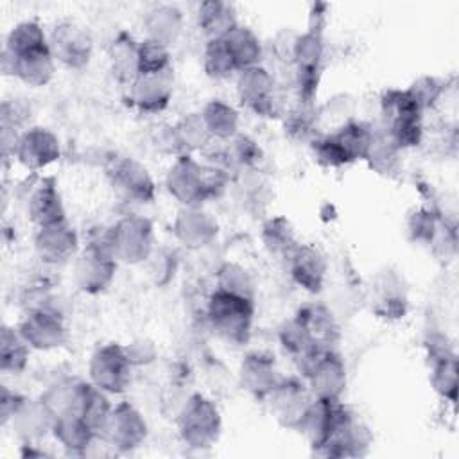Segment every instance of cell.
<instances>
[{
    "mask_svg": "<svg viewBox=\"0 0 459 459\" xmlns=\"http://www.w3.org/2000/svg\"><path fill=\"white\" fill-rule=\"evenodd\" d=\"M206 319L219 339L231 346H242L253 332L255 299L215 289L208 298Z\"/></svg>",
    "mask_w": 459,
    "mask_h": 459,
    "instance_id": "obj_1",
    "label": "cell"
},
{
    "mask_svg": "<svg viewBox=\"0 0 459 459\" xmlns=\"http://www.w3.org/2000/svg\"><path fill=\"white\" fill-rule=\"evenodd\" d=\"M179 439L194 450L212 448L222 432V418L213 400L201 393L188 394L176 414Z\"/></svg>",
    "mask_w": 459,
    "mask_h": 459,
    "instance_id": "obj_2",
    "label": "cell"
},
{
    "mask_svg": "<svg viewBox=\"0 0 459 459\" xmlns=\"http://www.w3.org/2000/svg\"><path fill=\"white\" fill-rule=\"evenodd\" d=\"M382 127L393 136L402 151L416 147L423 140V108L405 90H385L380 99Z\"/></svg>",
    "mask_w": 459,
    "mask_h": 459,
    "instance_id": "obj_3",
    "label": "cell"
},
{
    "mask_svg": "<svg viewBox=\"0 0 459 459\" xmlns=\"http://www.w3.org/2000/svg\"><path fill=\"white\" fill-rule=\"evenodd\" d=\"M299 377L317 400L339 402L348 385L344 359L337 350H314L296 362Z\"/></svg>",
    "mask_w": 459,
    "mask_h": 459,
    "instance_id": "obj_4",
    "label": "cell"
},
{
    "mask_svg": "<svg viewBox=\"0 0 459 459\" xmlns=\"http://www.w3.org/2000/svg\"><path fill=\"white\" fill-rule=\"evenodd\" d=\"M117 265L118 262L108 246V228H104V231L91 237L90 242L75 256V285L86 294H100L113 283Z\"/></svg>",
    "mask_w": 459,
    "mask_h": 459,
    "instance_id": "obj_5",
    "label": "cell"
},
{
    "mask_svg": "<svg viewBox=\"0 0 459 459\" xmlns=\"http://www.w3.org/2000/svg\"><path fill=\"white\" fill-rule=\"evenodd\" d=\"M369 429L341 402L325 437L312 446L323 457H359L371 446Z\"/></svg>",
    "mask_w": 459,
    "mask_h": 459,
    "instance_id": "obj_6",
    "label": "cell"
},
{
    "mask_svg": "<svg viewBox=\"0 0 459 459\" xmlns=\"http://www.w3.org/2000/svg\"><path fill=\"white\" fill-rule=\"evenodd\" d=\"M108 246L117 262L142 264L154 249V226L143 215H126L108 228Z\"/></svg>",
    "mask_w": 459,
    "mask_h": 459,
    "instance_id": "obj_7",
    "label": "cell"
},
{
    "mask_svg": "<svg viewBox=\"0 0 459 459\" xmlns=\"http://www.w3.org/2000/svg\"><path fill=\"white\" fill-rule=\"evenodd\" d=\"M323 32L307 29L303 34L296 36L290 65L294 66V82L301 104H314L323 70Z\"/></svg>",
    "mask_w": 459,
    "mask_h": 459,
    "instance_id": "obj_8",
    "label": "cell"
},
{
    "mask_svg": "<svg viewBox=\"0 0 459 459\" xmlns=\"http://www.w3.org/2000/svg\"><path fill=\"white\" fill-rule=\"evenodd\" d=\"M366 303L373 316L398 321L409 312V289L403 276L391 269L377 271L366 287Z\"/></svg>",
    "mask_w": 459,
    "mask_h": 459,
    "instance_id": "obj_9",
    "label": "cell"
},
{
    "mask_svg": "<svg viewBox=\"0 0 459 459\" xmlns=\"http://www.w3.org/2000/svg\"><path fill=\"white\" fill-rule=\"evenodd\" d=\"M133 362L124 344L108 342L99 346L88 362L90 382L108 394H122L133 377Z\"/></svg>",
    "mask_w": 459,
    "mask_h": 459,
    "instance_id": "obj_10",
    "label": "cell"
},
{
    "mask_svg": "<svg viewBox=\"0 0 459 459\" xmlns=\"http://www.w3.org/2000/svg\"><path fill=\"white\" fill-rule=\"evenodd\" d=\"M264 402L281 427L298 430L314 402V394L301 377H281Z\"/></svg>",
    "mask_w": 459,
    "mask_h": 459,
    "instance_id": "obj_11",
    "label": "cell"
},
{
    "mask_svg": "<svg viewBox=\"0 0 459 459\" xmlns=\"http://www.w3.org/2000/svg\"><path fill=\"white\" fill-rule=\"evenodd\" d=\"M48 47L56 63L70 70H82L93 56L91 32L75 20L57 22L48 32Z\"/></svg>",
    "mask_w": 459,
    "mask_h": 459,
    "instance_id": "obj_12",
    "label": "cell"
},
{
    "mask_svg": "<svg viewBox=\"0 0 459 459\" xmlns=\"http://www.w3.org/2000/svg\"><path fill=\"white\" fill-rule=\"evenodd\" d=\"M113 192L134 204H149L156 197V183L149 169L134 158H117L108 169Z\"/></svg>",
    "mask_w": 459,
    "mask_h": 459,
    "instance_id": "obj_13",
    "label": "cell"
},
{
    "mask_svg": "<svg viewBox=\"0 0 459 459\" xmlns=\"http://www.w3.org/2000/svg\"><path fill=\"white\" fill-rule=\"evenodd\" d=\"M149 427L143 414L131 402L113 405L109 418L100 430L104 441L117 452H133L147 439Z\"/></svg>",
    "mask_w": 459,
    "mask_h": 459,
    "instance_id": "obj_14",
    "label": "cell"
},
{
    "mask_svg": "<svg viewBox=\"0 0 459 459\" xmlns=\"http://www.w3.org/2000/svg\"><path fill=\"white\" fill-rule=\"evenodd\" d=\"M32 350L50 351L63 346L68 339V328L63 316L50 307L30 308L16 326Z\"/></svg>",
    "mask_w": 459,
    "mask_h": 459,
    "instance_id": "obj_15",
    "label": "cell"
},
{
    "mask_svg": "<svg viewBox=\"0 0 459 459\" xmlns=\"http://www.w3.org/2000/svg\"><path fill=\"white\" fill-rule=\"evenodd\" d=\"M165 188L181 204V208L203 206V203L208 201L203 163H199L192 154L174 158L165 174Z\"/></svg>",
    "mask_w": 459,
    "mask_h": 459,
    "instance_id": "obj_16",
    "label": "cell"
},
{
    "mask_svg": "<svg viewBox=\"0 0 459 459\" xmlns=\"http://www.w3.org/2000/svg\"><path fill=\"white\" fill-rule=\"evenodd\" d=\"M425 348H427V355H429V362H430V385L434 389V393L450 402L455 403L457 400V355L455 351L450 348L446 337L443 333H432L429 335V339L425 341Z\"/></svg>",
    "mask_w": 459,
    "mask_h": 459,
    "instance_id": "obj_17",
    "label": "cell"
},
{
    "mask_svg": "<svg viewBox=\"0 0 459 459\" xmlns=\"http://www.w3.org/2000/svg\"><path fill=\"white\" fill-rule=\"evenodd\" d=\"M237 97L242 106L260 117L276 113V82L273 74L262 66H249L237 74Z\"/></svg>",
    "mask_w": 459,
    "mask_h": 459,
    "instance_id": "obj_18",
    "label": "cell"
},
{
    "mask_svg": "<svg viewBox=\"0 0 459 459\" xmlns=\"http://www.w3.org/2000/svg\"><path fill=\"white\" fill-rule=\"evenodd\" d=\"M61 156L59 138L47 127L30 126L25 127L16 138L14 158L27 170H43Z\"/></svg>",
    "mask_w": 459,
    "mask_h": 459,
    "instance_id": "obj_19",
    "label": "cell"
},
{
    "mask_svg": "<svg viewBox=\"0 0 459 459\" xmlns=\"http://www.w3.org/2000/svg\"><path fill=\"white\" fill-rule=\"evenodd\" d=\"M34 251L38 258L47 265H65L74 260L79 247V235L75 228L66 221L36 228Z\"/></svg>",
    "mask_w": 459,
    "mask_h": 459,
    "instance_id": "obj_20",
    "label": "cell"
},
{
    "mask_svg": "<svg viewBox=\"0 0 459 459\" xmlns=\"http://www.w3.org/2000/svg\"><path fill=\"white\" fill-rule=\"evenodd\" d=\"M174 93V70L138 74L127 86V100L142 113H161Z\"/></svg>",
    "mask_w": 459,
    "mask_h": 459,
    "instance_id": "obj_21",
    "label": "cell"
},
{
    "mask_svg": "<svg viewBox=\"0 0 459 459\" xmlns=\"http://www.w3.org/2000/svg\"><path fill=\"white\" fill-rule=\"evenodd\" d=\"M285 264L292 281L299 289L310 294H317L323 290L328 273V262L319 247L299 242L285 258Z\"/></svg>",
    "mask_w": 459,
    "mask_h": 459,
    "instance_id": "obj_22",
    "label": "cell"
},
{
    "mask_svg": "<svg viewBox=\"0 0 459 459\" xmlns=\"http://www.w3.org/2000/svg\"><path fill=\"white\" fill-rule=\"evenodd\" d=\"M172 233L186 249H203L217 238L219 222L203 206H186L176 213Z\"/></svg>",
    "mask_w": 459,
    "mask_h": 459,
    "instance_id": "obj_23",
    "label": "cell"
},
{
    "mask_svg": "<svg viewBox=\"0 0 459 459\" xmlns=\"http://www.w3.org/2000/svg\"><path fill=\"white\" fill-rule=\"evenodd\" d=\"M56 66L57 63L50 47L23 56H13L7 50H2V72L32 88L47 86L56 75Z\"/></svg>",
    "mask_w": 459,
    "mask_h": 459,
    "instance_id": "obj_24",
    "label": "cell"
},
{
    "mask_svg": "<svg viewBox=\"0 0 459 459\" xmlns=\"http://www.w3.org/2000/svg\"><path fill=\"white\" fill-rule=\"evenodd\" d=\"M281 380L278 364L271 353L249 351L238 366L240 387L256 400H265Z\"/></svg>",
    "mask_w": 459,
    "mask_h": 459,
    "instance_id": "obj_25",
    "label": "cell"
},
{
    "mask_svg": "<svg viewBox=\"0 0 459 459\" xmlns=\"http://www.w3.org/2000/svg\"><path fill=\"white\" fill-rule=\"evenodd\" d=\"M294 317L301 323L312 344L319 350H335L341 341V326L333 312L323 303L303 305Z\"/></svg>",
    "mask_w": 459,
    "mask_h": 459,
    "instance_id": "obj_26",
    "label": "cell"
},
{
    "mask_svg": "<svg viewBox=\"0 0 459 459\" xmlns=\"http://www.w3.org/2000/svg\"><path fill=\"white\" fill-rule=\"evenodd\" d=\"M27 217L36 228L66 221V210L54 178H43L27 199Z\"/></svg>",
    "mask_w": 459,
    "mask_h": 459,
    "instance_id": "obj_27",
    "label": "cell"
},
{
    "mask_svg": "<svg viewBox=\"0 0 459 459\" xmlns=\"http://www.w3.org/2000/svg\"><path fill=\"white\" fill-rule=\"evenodd\" d=\"M54 421L56 414L41 398H25L9 425L23 443H36L52 434Z\"/></svg>",
    "mask_w": 459,
    "mask_h": 459,
    "instance_id": "obj_28",
    "label": "cell"
},
{
    "mask_svg": "<svg viewBox=\"0 0 459 459\" xmlns=\"http://www.w3.org/2000/svg\"><path fill=\"white\" fill-rule=\"evenodd\" d=\"M185 25V16L179 7L172 4H156L145 11L142 18V27L147 39L160 41L167 47L176 43L181 36Z\"/></svg>",
    "mask_w": 459,
    "mask_h": 459,
    "instance_id": "obj_29",
    "label": "cell"
},
{
    "mask_svg": "<svg viewBox=\"0 0 459 459\" xmlns=\"http://www.w3.org/2000/svg\"><path fill=\"white\" fill-rule=\"evenodd\" d=\"M138 45L140 41L127 30H120L108 45V59L113 77L129 86L138 75Z\"/></svg>",
    "mask_w": 459,
    "mask_h": 459,
    "instance_id": "obj_30",
    "label": "cell"
},
{
    "mask_svg": "<svg viewBox=\"0 0 459 459\" xmlns=\"http://www.w3.org/2000/svg\"><path fill=\"white\" fill-rule=\"evenodd\" d=\"M52 436L72 455L86 454L93 441L99 437V434L90 427V423L77 414L56 416Z\"/></svg>",
    "mask_w": 459,
    "mask_h": 459,
    "instance_id": "obj_31",
    "label": "cell"
},
{
    "mask_svg": "<svg viewBox=\"0 0 459 459\" xmlns=\"http://www.w3.org/2000/svg\"><path fill=\"white\" fill-rule=\"evenodd\" d=\"M90 387V380L81 378H61L48 385L45 393L39 396L56 416L61 414H77L81 412L86 391Z\"/></svg>",
    "mask_w": 459,
    "mask_h": 459,
    "instance_id": "obj_32",
    "label": "cell"
},
{
    "mask_svg": "<svg viewBox=\"0 0 459 459\" xmlns=\"http://www.w3.org/2000/svg\"><path fill=\"white\" fill-rule=\"evenodd\" d=\"M197 27L208 39L224 38L235 25H238L235 5L222 0H206L197 5Z\"/></svg>",
    "mask_w": 459,
    "mask_h": 459,
    "instance_id": "obj_33",
    "label": "cell"
},
{
    "mask_svg": "<svg viewBox=\"0 0 459 459\" xmlns=\"http://www.w3.org/2000/svg\"><path fill=\"white\" fill-rule=\"evenodd\" d=\"M364 161L380 176H394L402 167V149L393 136L380 126L373 127V136Z\"/></svg>",
    "mask_w": 459,
    "mask_h": 459,
    "instance_id": "obj_34",
    "label": "cell"
},
{
    "mask_svg": "<svg viewBox=\"0 0 459 459\" xmlns=\"http://www.w3.org/2000/svg\"><path fill=\"white\" fill-rule=\"evenodd\" d=\"M221 39H224L228 50L231 52L238 72L262 65L260 61L264 57V43L251 27L238 23Z\"/></svg>",
    "mask_w": 459,
    "mask_h": 459,
    "instance_id": "obj_35",
    "label": "cell"
},
{
    "mask_svg": "<svg viewBox=\"0 0 459 459\" xmlns=\"http://www.w3.org/2000/svg\"><path fill=\"white\" fill-rule=\"evenodd\" d=\"M199 113L212 138L228 142L238 133L240 117L231 104L221 99H212L203 106Z\"/></svg>",
    "mask_w": 459,
    "mask_h": 459,
    "instance_id": "obj_36",
    "label": "cell"
},
{
    "mask_svg": "<svg viewBox=\"0 0 459 459\" xmlns=\"http://www.w3.org/2000/svg\"><path fill=\"white\" fill-rule=\"evenodd\" d=\"M30 346L16 326L4 325L0 333V369L7 375H20L29 364Z\"/></svg>",
    "mask_w": 459,
    "mask_h": 459,
    "instance_id": "obj_37",
    "label": "cell"
},
{
    "mask_svg": "<svg viewBox=\"0 0 459 459\" xmlns=\"http://www.w3.org/2000/svg\"><path fill=\"white\" fill-rule=\"evenodd\" d=\"M43 48H48V34L36 20H25L16 23L9 30L4 45V50L13 56H23Z\"/></svg>",
    "mask_w": 459,
    "mask_h": 459,
    "instance_id": "obj_38",
    "label": "cell"
},
{
    "mask_svg": "<svg viewBox=\"0 0 459 459\" xmlns=\"http://www.w3.org/2000/svg\"><path fill=\"white\" fill-rule=\"evenodd\" d=\"M260 237H262V242H264L265 249L271 255H274L278 258H283V260L299 244L290 221L283 215H274V217L267 219L262 226Z\"/></svg>",
    "mask_w": 459,
    "mask_h": 459,
    "instance_id": "obj_39",
    "label": "cell"
},
{
    "mask_svg": "<svg viewBox=\"0 0 459 459\" xmlns=\"http://www.w3.org/2000/svg\"><path fill=\"white\" fill-rule=\"evenodd\" d=\"M445 226H446V221H443L441 215L429 206L414 208L407 217L409 238L416 244L429 246V247L436 244Z\"/></svg>",
    "mask_w": 459,
    "mask_h": 459,
    "instance_id": "obj_40",
    "label": "cell"
},
{
    "mask_svg": "<svg viewBox=\"0 0 459 459\" xmlns=\"http://www.w3.org/2000/svg\"><path fill=\"white\" fill-rule=\"evenodd\" d=\"M333 136L339 140V143L342 145L351 161L364 160L373 136V126L348 118L333 131Z\"/></svg>",
    "mask_w": 459,
    "mask_h": 459,
    "instance_id": "obj_41",
    "label": "cell"
},
{
    "mask_svg": "<svg viewBox=\"0 0 459 459\" xmlns=\"http://www.w3.org/2000/svg\"><path fill=\"white\" fill-rule=\"evenodd\" d=\"M203 68L212 79H228L238 74L235 59L228 50L224 39H208L203 48Z\"/></svg>",
    "mask_w": 459,
    "mask_h": 459,
    "instance_id": "obj_42",
    "label": "cell"
},
{
    "mask_svg": "<svg viewBox=\"0 0 459 459\" xmlns=\"http://www.w3.org/2000/svg\"><path fill=\"white\" fill-rule=\"evenodd\" d=\"M176 134L181 145L183 154H194L195 151H201L213 140L201 118V113H188L183 118H179L176 124Z\"/></svg>",
    "mask_w": 459,
    "mask_h": 459,
    "instance_id": "obj_43",
    "label": "cell"
},
{
    "mask_svg": "<svg viewBox=\"0 0 459 459\" xmlns=\"http://www.w3.org/2000/svg\"><path fill=\"white\" fill-rule=\"evenodd\" d=\"M111 409H113V403L109 402V394L100 391L99 387H95L90 382V387L86 391L79 416L82 420H86L90 423V427L100 436V430L104 429Z\"/></svg>",
    "mask_w": 459,
    "mask_h": 459,
    "instance_id": "obj_44",
    "label": "cell"
},
{
    "mask_svg": "<svg viewBox=\"0 0 459 459\" xmlns=\"http://www.w3.org/2000/svg\"><path fill=\"white\" fill-rule=\"evenodd\" d=\"M167 70H172L169 47L143 38L138 45V74H160Z\"/></svg>",
    "mask_w": 459,
    "mask_h": 459,
    "instance_id": "obj_45",
    "label": "cell"
},
{
    "mask_svg": "<svg viewBox=\"0 0 459 459\" xmlns=\"http://www.w3.org/2000/svg\"><path fill=\"white\" fill-rule=\"evenodd\" d=\"M215 289L231 292V294H238V296H246V298H253L255 283L246 267H242L240 264H235V262H226L217 271V287Z\"/></svg>",
    "mask_w": 459,
    "mask_h": 459,
    "instance_id": "obj_46",
    "label": "cell"
},
{
    "mask_svg": "<svg viewBox=\"0 0 459 459\" xmlns=\"http://www.w3.org/2000/svg\"><path fill=\"white\" fill-rule=\"evenodd\" d=\"M278 341L281 344V348L298 362L301 360L305 355H308L314 350H319L312 344V341L308 339L307 332L303 330L301 323L296 317H290L289 321H285L280 330H278Z\"/></svg>",
    "mask_w": 459,
    "mask_h": 459,
    "instance_id": "obj_47",
    "label": "cell"
},
{
    "mask_svg": "<svg viewBox=\"0 0 459 459\" xmlns=\"http://www.w3.org/2000/svg\"><path fill=\"white\" fill-rule=\"evenodd\" d=\"M310 147H312L314 160L326 169H341L353 163L346 154V151L342 149V145L339 143V140L333 136V133L316 136L310 142Z\"/></svg>",
    "mask_w": 459,
    "mask_h": 459,
    "instance_id": "obj_48",
    "label": "cell"
},
{
    "mask_svg": "<svg viewBox=\"0 0 459 459\" xmlns=\"http://www.w3.org/2000/svg\"><path fill=\"white\" fill-rule=\"evenodd\" d=\"M226 158L230 163L237 165L238 169H256L262 161V149L260 145L249 138L247 134L237 133L231 140H228Z\"/></svg>",
    "mask_w": 459,
    "mask_h": 459,
    "instance_id": "obj_49",
    "label": "cell"
},
{
    "mask_svg": "<svg viewBox=\"0 0 459 459\" xmlns=\"http://www.w3.org/2000/svg\"><path fill=\"white\" fill-rule=\"evenodd\" d=\"M407 90L412 93V97L418 100V104L423 108V111H427L441 100V97L445 93V82L437 77L423 75V77L416 79Z\"/></svg>",
    "mask_w": 459,
    "mask_h": 459,
    "instance_id": "obj_50",
    "label": "cell"
},
{
    "mask_svg": "<svg viewBox=\"0 0 459 459\" xmlns=\"http://www.w3.org/2000/svg\"><path fill=\"white\" fill-rule=\"evenodd\" d=\"M29 117L27 106L20 99L4 100L2 104V131H11L20 134L23 129V124Z\"/></svg>",
    "mask_w": 459,
    "mask_h": 459,
    "instance_id": "obj_51",
    "label": "cell"
},
{
    "mask_svg": "<svg viewBox=\"0 0 459 459\" xmlns=\"http://www.w3.org/2000/svg\"><path fill=\"white\" fill-rule=\"evenodd\" d=\"M25 398L27 396H23L22 393L9 389L7 385H2V389H0V423H2V427L11 423V420L14 418L16 411L25 402Z\"/></svg>",
    "mask_w": 459,
    "mask_h": 459,
    "instance_id": "obj_52",
    "label": "cell"
},
{
    "mask_svg": "<svg viewBox=\"0 0 459 459\" xmlns=\"http://www.w3.org/2000/svg\"><path fill=\"white\" fill-rule=\"evenodd\" d=\"M126 351H127L133 366H145L156 359L154 344L145 339H136L131 344H126Z\"/></svg>",
    "mask_w": 459,
    "mask_h": 459,
    "instance_id": "obj_53",
    "label": "cell"
}]
</instances>
